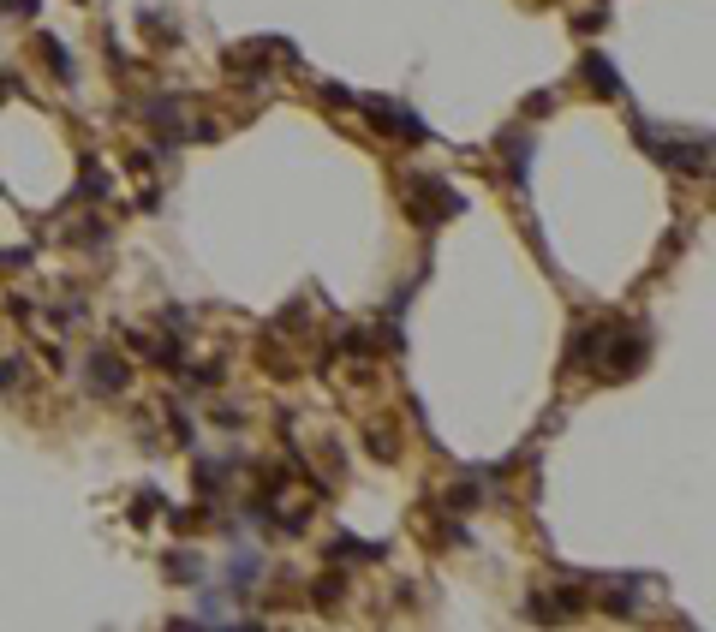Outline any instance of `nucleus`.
I'll use <instances>...</instances> for the list:
<instances>
[{
    "label": "nucleus",
    "mask_w": 716,
    "mask_h": 632,
    "mask_svg": "<svg viewBox=\"0 0 716 632\" xmlns=\"http://www.w3.org/2000/svg\"><path fill=\"white\" fill-rule=\"evenodd\" d=\"M477 501H484V495H477V483H460V490H448V495H442L448 519H466V514H477Z\"/></svg>",
    "instance_id": "2eb2a0df"
},
{
    "label": "nucleus",
    "mask_w": 716,
    "mask_h": 632,
    "mask_svg": "<svg viewBox=\"0 0 716 632\" xmlns=\"http://www.w3.org/2000/svg\"><path fill=\"white\" fill-rule=\"evenodd\" d=\"M108 191H114V179L102 174L96 161H84V179L72 185V198H78V203H96V198H108Z\"/></svg>",
    "instance_id": "4468645a"
},
{
    "label": "nucleus",
    "mask_w": 716,
    "mask_h": 632,
    "mask_svg": "<svg viewBox=\"0 0 716 632\" xmlns=\"http://www.w3.org/2000/svg\"><path fill=\"white\" fill-rule=\"evenodd\" d=\"M156 507H161V490H156V483H150V490H138V501H132V525H143Z\"/></svg>",
    "instance_id": "5701e85b"
},
{
    "label": "nucleus",
    "mask_w": 716,
    "mask_h": 632,
    "mask_svg": "<svg viewBox=\"0 0 716 632\" xmlns=\"http://www.w3.org/2000/svg\"><path fill=\"white\" fill-rule=\"evenodd\" d=\"M239 466H245L239 454H221V459H198V466H191V483H198V495H203V501H209V495L221 501V495H227V483H233V472H239Z\"/></svg>",
    "instance_id": "6e6552de"
},
{
    "label": "nucleus",
    "mask_w": 716,
    "mask_h": 632,
    "mask_svg": "<svg viewBox=\"0 0 716 632\" xmlns=\"http://www.w3.org/2000/svg\"><path fill=\"white\" fill-rule=\"evenodd\" d=\"M203 573H209V561H203L198 549H167L161 555V579H167V585H198Z\"/></svg>",
    "instance_id": "f8f14e48"
},
{
    "label": "nucleus",
    "mask_w": 716,
    "mask_h": 632,
    "mask_svg": "<svg viewBox=\"0 0 716 632\" xmlns=\"http://www.w3.org/2000/svg\"><path fill=\"white\" fill-rule=\"evenodd\" d=\"M0 12H12V19H37V0H0Z\"/></svg>",
    "instance_id": "7c9ffc66"
},
{
    "label": "nucleus",
    "mask_w": 716,
    "mask_h": 632,
    "mask_svg": "<svg viewBox=\"0 0 716 632\" xmlns=\"http://www.w3.org/2000/svg\"><path fill=\"white\" fill-rule=\"evenodd\" d=\"M209 417H216L221 430H245V412H239V406H216Z\"/></svg>",
    "instance_id": "c756f323"
},
{
    "label": "nucleus",
    "mask_w": 716,
    "mask_h": 632,
    "mask_svg": "<svg viewBox=\"0 0 716 632\" xmlns=\"http://www.w3.org/2000/svg\"><path fill=\"white\" fill-rule=\"evenodd\" d=\"M257 579H263V555L257 549H233V555H227V591H233V596H245Z\"/></svg>",
    "instance_id": "ddd939ff"
},
{
    "label": "nucleus",
    "mask_w": 716,
    "mask_h": 632,
    "mask_svg": "<svg viewBox=\"0 0 716 632\" xmlns=\"http://www.w3.org/2000/svg\"><path fill=\"white\" fill-rule=\"evenodd\" d=\"M645 352H651L645 328L627 322V316H615V322H609V335H603V352H597V370L609 376V382H627V376L645 370Z\"/></svg>",
    "instance_id": "7ed1b4c3"
},
{
    "label": "nucleus",
    "mask_w": 716,
    "mask_h": 632,
    "mask_svg": "<svg viewBox=\"0 0 716 632\" xmlns=\"http://www.w3.org/2000/svg\"><path fill=\"white\" fill-rule=\"evenodd\" d=\"M84 388H90L96 400L126 394V388H132V364H126L119 352H108V346H102V352H90V358H84Z\"/></svg>",
    "instance_id": "39448f33"
},
{
    "label": "nucleus",
    "mask_w": 716,
    "mask_h": 632,
    "mask_svg": "<svg viewBox=\"0 0 716 632\" xmlns=\"http://www.w3.org/2000/svg\"><path fill=\"white\" fill-rule=\"evenodd\" d=\"M603 24H609V6H591V12H579V30H585V36H597Z\"/></svg>",
    "instance_id": "cd10ccee"
},
{
    "label": "nucleus",
    "mask_w": 716,
    "mask_h": 632,
    "mask_svg": "<svg viewBox=\"0 0 716 632\" xmlns=\"http://www.w3.org/2000/svg\"><path fill=\"white\" fill-rule=\"evenodd\" d=\"M322 555H329L335 567H377V561H382L388 549H382V543H370V537H353V531H340V537H335V543H329Z\"/></svg>",
    "instance_id": "9d476101"
},
{
    "label": "nucleus",
    "mask_w": 716,
    "mask_h": 632,
    "mask_svg": "<svg viewBox=\"0 0 716 632\" xmlns=\"http://www.w3.org/2000/svg\"><path fill=\"white\" fill-rule=\"evenodd\" d=\"M37 48H42V60L54 66V78H66V84H72V54L60 48V36H48V30H42V36H37Z\"/></svg>",
    "instance_id": "dca6fc26"
},
{
    "label": "nucleus",
    "mask_w": 716,
    "mask_h": 632,
    "mask_svg": "<svg viewBox=\"0 0 716 632\" xmlns=\"http://www.w3.org/2000/svg\"><path fill=\"white\" fill-rule=\"evenodd\" d=\"M543 114H556V90H532L525 96V119H543Z\"/></svg>",
    "instance_id": "b1692460"
},
{
    "label": "nucleus",
    "mask_w": 716,
    "mask_h": 632,
    "mask_svg": "<svg viewBox=\"0 0 716 632\" xmlns=\"http://www.w3.org/2000/svg\"><path fill=\"white\" fill-rule=\"evenodd\" d=\"M340 352L346 358H377V335H370V328H340Z\"/></svg>",
    "instance_id": "a211bd4d"
},
{
    "label": "nucleus",
    "mask_w": 716,
    "mask_h": 632,
    "mask_svg": "<svg viewBox=\"0 0 716 632\" xmlns=\"http://www.w3.org/2000/svg\"><path fill=\"white\" fill-rule=\"evenodd\" d=\"M353 108L370 119V126H377L382 138H406V143H424V138H430L424 114H418V108H406V101H388V96H353Z\"/></svg>",
    "instance_id": "20e7f679"
},
{
    "label": "nucleus",
    "mask_w": 716,
    "mask_h": 632,
    "mask_svg": "<svg viewBox=\"0 0 716 632\" xmlns=\"http://www.w3.org/2000/svg\"><path fill=\"white\" fill-rule=\"evenodd\" d=\"M633 138H639V150L651 161H663L669 174H687V179H704L711 174V132H680V138H663L651 119L639 114L633 119Z\"/></svg>",
    "instance_id": "f257e3e1"
},
{
    "label": "nucleus",
    "mask_w": 716,
    "mask_h": 632,
    "mask_svg": "<svg viewBox=\"0 0 716 632\" xmlns=\"http://www.w3.org/2000/svg\"><path fill=\"white\" fill-rule=\"evenodd\" d=\"M156 322H161V328H174V335H191V316H185V304H167Z\"/></svg>",
    "instance_id": "393cba45"
},
{
    "label": "nucleus",
    "mask_w": 716,
    "mask_h": 632,
    "mask_svg": "<svg viewBox=\"0 0 716 632\" xmlns=\"http://www.w3.org/2000/svg\"><path fill=\"white\" fill-rule=\"evenodd\" d=\"M179 376H185L191 388H221V382H227V364H221V358H209V364H198V370H179Z\"/></svg>",
    "instance_id": "6ab92c4d"
},
{
    "label": "nucleus",
    "mask_w": 716,
    "mask_h": 632,
    "mask_svg": "<svg viewBox=\"0 0 716 632\" xmlns=\"http://www.w3.org/2000/svg\"><path fill=\"white\" fill-rule=\"evenodd\" d=\"M37 263V251L30 245H12V251H0V269H30Z\"/></svg>",
    "instance_id": "bb28decb"
},
{
    "label": "nucleus",
    "mask_w": 716,
    "mask_h": 632,
    "mask_svg": "<svg viewBox=\"0 0 716 632\" xmlns=\"http://www.w3.org/2000/svg\"><path fill=\"white\" fill-rule=\"evenodd\" d=\"M167 430H174V442H179V448H185V442L198 435V424H191V412H185L179 400H167Z\"/></svg>",
    "instance_id": "aec40b11"
},
{
    "label": "nucleus",
    "mask_w": 716,
    "mask_h": 632,
    "mask_svg": "<svg viewBox=\"0 0 716 632\" xmlns=\"http://www.w3.org/2000/svg\"><path fill=\"white\" fill-rule=\"evenodd\" d=\"M84 316H90V304H84V298H66V304H54V328H78Z\"/></svg>",
    "instance_id": "412c9836"
},
{
    "label": "nucleus",
    "mask_w": 716,
    "mask_h": 632,
    "mask_svg": "<svg viewBox=\"0 0 716 632\" xmlns=\"http://www.w3.org/2000/svg\"><path fill=\"white\" fill-rule=\"evenodd\" d=\"M406 215L418 227H442V221L466 215V198L442 174H406Z\"/></svg>",
    "instance_id": "f03ea898"
},
{
    "label": "nucleus",
    "mask_w": 716,
    "mask_h": 632,
    "mask_svg": "<svg viewBox=\"0 0 716 632\" xmlns=\"http://www.w3.org/2000/svg\"><path fill=\"white\" fill-rule=\"evenodd\" d=\"M340 596H346V579H340V573L311 579V603H322V609H340Z\"/></svg>",
    "instance_id": "f3484780"
},
{
    "label": "nucleus",
    "mask_w": 716,
    "mask_h": 632,
    "mask_svg": "<svg viewBox=\"0 0 716 632\" xmlns=\"http://www.w3.org/2000/svg\"><path fill=\"white\" fill-rule=\"evenodd\" d=\"M203 519H216V507H209V514H198V507H167V525H174V531H198Z\"/></svg>",
    "instance_id": "4be33fe9"
},
{
    "label": "nucleus",
    "mask_w": 716,
    "mask_h": 632,
    "mask_svg": "<svg viewBox=\"0 0 716 632\" xmlns=\"http://www.w3.org/2000/svg\"><path fill=\"white\" fill-rule=\"evenodd\" d=\"M317 96L329 101V108H353V90H340V84H317Z\"/></svg>",
    "instance_id": "c85d7f7f"
},
{
    "label": "nucleus",
    "mask_w": 716,
    "mask_h": 632,
    "mask_svg": "<svg viewBox=\"0 0 716 632\" xmlns=\"http://www.w3.org/2000/svg\"><path fill=\"white\" fill-rule=\"evenodd\" d=\"M143 119H150V132H156V143H161V156H174L179 143H185V114H179V101L174 96H150L138 108Z\"/></svg>",
    "instance_id": "423d86ee"
},
{
    "label": "nucleus",
    "mask_w": 716,
    "mask_h": 632,
    "mask_svg": "<svg viewBox=\"0 0 716 632\" xmlns=\"http://www.w3.org/2000/svg\"><path fill=\"white\" fill-rule=\"evenodd\" d=\"M30 316H37V304H30V298L19 293V298H12V322H30Z\"/></svg>",
    "instance_id": "2f4dec72"
},
{
    "label": "nucleus",
    "mask_w": 716,
    "mask_h": 632,
    "mask_svg": "<svg viewBox=\"0 0 716 632\" xmlns=\"http://www.w3.org/2000/svg\"><path fill=\"white\" fill-rule=\"evenodd\" d=\"M579 78H585V90L603 96V101L621 96V78H615V60H609V54H585V60H579Z\"/></svg>",
    "instance_id": "9b49d317"
},
{
    "label": "nucleus",
    "mask_w": 716,
    "mask_h": 632,
    "mask_svg": "<svg viewBox=\"0 0 716 632\" xmlns=\"http://www.w3.org/2000/svg\"><path fill=\"white\" fill-rule=\"evenodd\" d=\"M585 609H591V596L579 591V585H561V591H549V596H532V620H549V627L579 620Z\"/></svg>",
    "instance_id": "0eeeda50"
},
{
    "label": "nucleus",
    "mask_w": 716,
    "mask_h": 632,
    "mask_svg": "<svg viewBox=\"0 0 716 632\" xmlns=\"http://www.w3.org/2000/svg\"><path fill=\"white\" fill-rule=\"evenodd\" d=\"M19 376H24V358H0V394H12Z\"/></svg>",
    "instance_id": "a878e982"
},
{
    "label": "nucleus",
    "mask_w": 716,
    "mask_h": 632,
    "mask_svg": "<svg viewBox=\"0 0 716 632\" xmlns=\"http://www.w3.org/2000/svg\"><path fill=\"white\" fill-rule=\"evenodd\" d=\"M496 150L508 156V185L525 191V185H532V132H501Z\"/></svg>",
    "instance_id": "1a4fd4ad"
}]
</instances>
